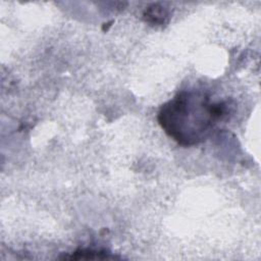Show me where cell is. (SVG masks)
<instances>
[{"instance_id":"6da1fadb","label":"cell","mask_w":261,"mask_h":261,"mask_svg":"<svg viewBox=\"0 0 261 261\" xmlns=\"http://www.w3.org/2000/svg\"><path fill=\"white\" fill-rule=\"evenodd\" d=\"M229 112L228 101L216 100L207 90L194 88L179 91L164 103L157 120L179 145L194 146L206 141Z\"/></svg>"},{"instance_id":"7a4b0ae2","label":"cell","mask_w":261,"mask_h":261,"mask_svg":"<svg viewBox=\"0 0 261 261\" xmlns=\"http://www.w3.org/2000/svg\"><path fill=\"white\" fill-rule=\"evenodd\" d=\"M168 10L160 4H152L144 12V18L151 24H163L168 18Z\"/></svg>"},{"instance_id":"3957f363","label":"cell","mask_w":261,"mask_h":261,"mask_svg":"<svg viewBox=\"0 0 261 261\" xmlns=\"http://www.w3.org/2000/svg\"><path fill=\"white\" fill-rule=\"evenodd\" d=\"M115 258L111 256L108 252L105 251H97L93 249H81L75 252H72L71 255L65 256L64 259H74V260H80V259H112Z\"/></svg>"}]
</instances>
